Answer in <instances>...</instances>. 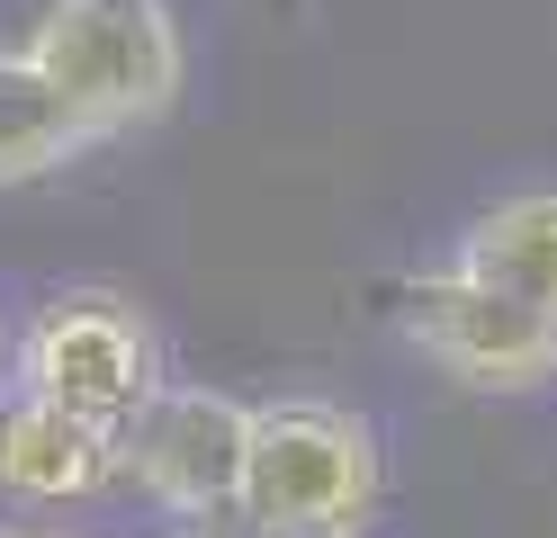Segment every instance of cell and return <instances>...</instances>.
Segmentation results:
<instances>
[{"label":"cell","instance_id":"2","mask_svg":"<svg viewBox=\"0 0 557 538\" xmlns=\"http://www.w3.org/2000/svg\"><path fill=\"white\" fill-rule=\"evenodd\" d=\"M18 54L82 108L90 135L145 126L181 99V18H171V0H46Z\"/></svg>","mask_w":557,"mask_h":538},{"label":"cell","instance_id":"7","mask_svg":"<svg viewBox=\"0 0 557 538\" xmlns=\"http://www.w3.org/2000/svg\"><path fill=\"white\" fill-rule=\"evenodd\" d=\"M449 261H459L468 278H495V287H512V297H531V305L557 314V189H521L504 207H485L459 234Z\"/></svg>","mask_w":557,"mask_h":538},{"label":"cell","instance_id":"6","mask_svg":"<svg viewBox=\"0 0 557 538\" xmlns=\"http://www.w3.org/2000/svg\"><path fill=\"white\" fill-rule=\"evenodd\" d=\"M126 476V440L82 413L27 395L18 377H0V493L18 502H90Z\"/></svg>","mask_w":557,"mask_h":538},{"label":"cell","instance_id":"8","mask_svg":"<svg viewBox=\"0 0 557 538\" xmlns=\"http://www.w3.org/2000/svg\"><path fill=\"white\" fill-rule=\"evenodd\" d=\"M90 117L73 99H63L37 63H27L18 46L0 54V189H18V179H46L63 171L73 153H90Z\"/></svg>","mask_w":557,"mask_h":538},{"label":"cell","instance_id":"9","mask_svg":"<svg viewBox=\"0 0 557 538\" xmlns=\"http://www.w3.org/2000/svg\"><path fill=\"white\" fill-rule=\"evenodd\" d=\"M0 538H46V529H0Z\"/></svg>","mask_w":557,"mask_h":538},{"label":"cell","instance_id":"1","mask_svg":"<svg viewBox=\"0 0 557 538\" xmlns=\"http://www.w3.org/2000/svg\"><path fill=\"white\" fill-rule=\"evenodd\" d=\"M387 502V449L351 404H261L234 538H360Z\"/></svg>","mask_w":557,"mask_h":538},{"label":"cell","instance_id":"5","mask_svg":"<svg viewBox=\"0 0 557 538\" xmlns=\"http://www.w3.org/2000/svg\"><path fill=\"white\" fill-rule=\"evenodd\" d=\"M396 333L423 359H441L449 377H468V386H540V377H557V314L512 297V287H495V278H468L459 261L413 278L396 297Z\"/></svg>","mask_w":557,"mask_h":538},{"label":"cell","instance_id":"4","mask_svg":"<svg viewBox=\"0 0 557 538\" xmlns=\"http://www.w3.org/2000/svg\"><path fill=\"white\" fill-rule=\"evenodd\" d=\"M252 413L216 386L171 377L145 413L126 422V485L181 538H234L243 521V466H252Z\"/></svg>","mask_w":557,"mask_h":538},{"label":"cell","instance_id":"3","mask_svg":"<svg viewBox=\"0 0 557 538\" xmlns=\"http://www.w3.org/2000/svg\"><path fill=\"white\" fill-rule=\"evenodd\" d=\"M10 377L27 395H46V404H63V413H82V422L126 440V422L171 386V350H162L145 305L109 297V287H73V297L27 314V333L10 350Z\"/></svg>","mask_w":557,"mask_h":538},{"label":"cell","instance_id":"10","mask_svg":"<svg viewBox=\"0 0 557 538\" xmlns=\"http://www.w3.org/2000/svg\"><path fill=\"white\" fill-rule=\"evenodd\" d=\"M0 377H10V359H0Z\"/></svg>","mask_w":557,"mask_h":538}]
</instances>
